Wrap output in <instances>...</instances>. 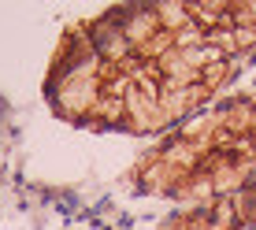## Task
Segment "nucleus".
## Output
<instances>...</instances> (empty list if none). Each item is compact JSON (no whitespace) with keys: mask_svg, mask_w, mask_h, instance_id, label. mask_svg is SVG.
I'll list each match as a JSON object with an SVG mask.
<instances>
[{"mask_svg":"<svg viewBox=\"0 0 256 230\" xmlns=\"http://www.w3.org/2000/svg\"><path fill=\"white\" fill-rule=\"evenodd\" d=\"M256 60V0L116 4L64 34L45 96L90 130L167 134Z\"/></svg>","mask_w":256,"mask_h":230,"instance_id":"nucleus-1","label":"nucleus"},{"mask_svg":"<svg viewBox=\"0 0 256 230\" xmlns=\"http://www.w3.org/2000/svg\"><path fill=\"white\" fill-rule=\"evenodd\" d=\"M134 186L182 204L256 193V90L171 130L138 160Z\"/></svg>","mask_w":256,"mask_h":230,"instance_id":"nucleus-2","label":"nucleus"},{"mask_svg":"<svg viewBox=\"0 0 256 230\" xmlns=\"http://www.w3.org/2000/svg\"><path fill=\"white\" fill-rule=\"evenodd\" d=\"M252 226H256V193L212 200V204H186L171 212L156 230H252Z\"/></svg>","mask_w":256,"mask_h":230,"instance_id":"nucleus-3","label":"nucleus"}]
</instances>
